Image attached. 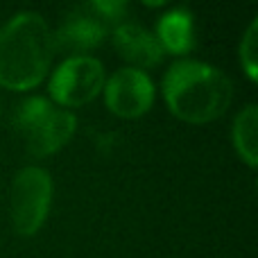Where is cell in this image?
Listing matches in <instances>:
<instances>
[{
	"label": "cell",
	"mask_w": 258,
	"mask_h": 258,
	"mask_svg": "<svg viewBox=\"0 0 258 258\" xmlns=\"http://www.w3.org/2000/svg\"><path fill=\"white\" fill-rule=\"evenodd\" d=\"M54 57L52 30L36 12H21L0 27V84L30 91L41 84Z\"/></svg>",
	"instance_id": "obj_1"
},
{
	"label": "cell",
	"mask_w": 258,
	"mask_h": 258,
	"mask_svg": "<svg viewBox=\"0 0 258 258\" xmlns=\"http://www.w3.org/2000/svg\"><path fill=\"white\" fill-rule=\"evenodd\" d=\"M163 98L177 118L192 125L218 120L233 100V84L222 71L195 59H179L163 77Z\"/></svg>",
	"instance_id": "obj_2"
},
{
	"label": "cell",
	"mask_w": 258,
	"mask_h": 258,
	"mask_svg": "<svg viewBox=\"0 0 258 258\" xmlns=\"http://www.w3.org/2000/svg\"><path fill=\"white\" fill-rule=\"evenodd\" d=\"M14 127L23 136L25 147L34 159L59 152L77 129L75 113L54 107L50 100L32 95L14 111Z\"/></svg>",
	"instance_id": "obj_3"
},
{
	"label": "cell",
	"mask_w": 258,
	"mask_h": 258,
	"mask_svg": "<svg viewBox=\"0 0 258 258\" xmlns=\"http://www.w3.org/2000/svg\"><path fill=\"white\" fill-rule=\"evenodd\" d=\"M52 204V179L43 168L18 170L12 186V222L18 236H34L43 227Z\"/></svg>",
	"instance_id": "obj_4"
},
{
	"label": "cell",
	"mask_w": 258,
	"mask_h": 258,
	"mask_svg": "<svg viewBox=\"0 0 258 258\" xmlns=\"http://www.w3.org/2000/svg\"><path fill=\"white\" fill-rule=\"evenodd\" d=\"M104 66L95 57L73 54L63 59L50 80V98L59 107H84L104 89Z\"/></svg>",
	"instance_id": "obj_5"
},
{
	"label": "cell",
	"mask_w": 258,
	"mask_h": 258,
	"mask_svg": "<svg viewBox=\"0 0 258 258\" xmlns=\"http://www.w3.org/2000/svg\"><path fill=\"white\" fill-rule=\"evenodd\" d=\"M113 27L116 25L98 12L93 0L77 5L75 9L66 14L61 27L52 32L54 50L59 48L63 52H89L107 39V34Z\"/></svg>",
	"instance_id": "obj_6"
},
{
	"label": "cell",
	"mask_w": 258,
	"mask_h": 258,
	"mask_svg": "<svg viewBox=\"0 0 258 258\" xmlns=\"http://www.w3.org/2000/svg\"><path fill=\"white\" fill-rule=\"evenodd\" d=\"M104 102L109 111L120 118H138L150 111L154 102V84L138 68H120L104 82Z\"/></svg>",
	"instance_id": "obj_7"
},
{
	"label": "cell",
	"mask_w": 258,
	"mask_h": 258,
	"mask_svg": "<svg viewBox=\"0 0 258 258\" xmlns=\"http://www.w3.org/2000/svg\"><path fill=\"white\" fill-rule=\"evenodd\" d=\"M113 45L120 52V57L125 61L134 63L138 71L141 68L159 66L165 54L159 39L150 30L129 21H122L120 25L113 27Z\"/></svg>",
	"instance_id": "obj_8"
},
{
	"label": "cell",
	"mask_w": 258,
	"mask_h": 258,
	"mask_svg": "<svg viewBox=\"0 0 258 258\" xmlns=\"http://www.w3.org/2000/svg\"><path fill=\"white\" fill-rule=\"evenodd\" d=\"M156 39L163 52L188 54L195 48V21L186 7H174L159 18L156 23Z\"/></svg>",
	"instance_id": "obj_9"
},
{
	"label": "cell",
	"mask_w": 258,
	"mask_h": 258,
	"mask_svg": "<svg viewBox=\"0 0 258 258\" xmlns=\"http://www.w3.org/2000/svg\"><path fill=\"white\" fill-rule=\"evenodd\" d=\"M256 129H258V109L256 104H247L233 120V147L238 156L249 168H256Z\"/></svg>",
	"instance_id": "obj_10"
},
{
	"label": "cell",
	"mask_w": 258,
	"mask_h": 258,
	"mask_svg": "<svg viewBox=\"0 0 258 258\" xmlns=\"http://www.w3.org/2000/svg\"><path fill=\"white\" fill-rule=\"evenodd\" d=\"M256 59H258V21H251L240 41V63L251 82L258 80Z\"/></svg>",
	"instance_id": "obj_11"
}]
</instances>
